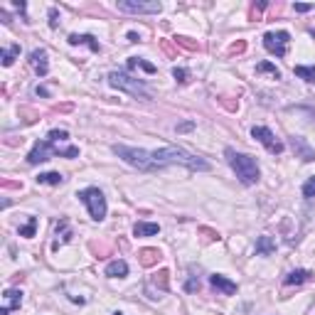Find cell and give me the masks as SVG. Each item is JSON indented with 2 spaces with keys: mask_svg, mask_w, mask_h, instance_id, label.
Instances as JSON below:
<instances>
[{
  "mask_svg": "<svg viewBox=\"0 0 315 315\" xmlns=\"http://www.w3.org/2000/svg\"><path fill=\"white\" fill-rule=\"evenodd\" d=\"M17 55H20V45H12V47L2 50V52H0L2 66H12V62H15V57H17Z\"/></svg>",
  "mask_w": 315,
  "mask_h": 315,
  "instance_id": "25",
  "label": "cell"
},
{
  "mask_svg": "<svg viewBox=\"0 0 315 315\" xmlns=\"http://www.w3.org/2000/svg\"><path fill=\"white\" fill-rule=\"evenodd\" d=\"M109 84H111L114 89H119V91L130 94L133 99H143V101H150V99H153L150 91L145 89V84H143L140 79H133L128 71H111V74H109Z\"/></svg>",
  "mask_w": 315,
  "mask_h": 315,
  "instance_id": "4",
  "label": "cell"
},
{
  "mask_svg": "<svg viewBox=\"0 0 315 315\" xmlns=\"http://www.w3.org/2000/svg\"><path fill=\"white\" fill-rule=\"evenodd\" d=\"M150 160H153V170L168 168V165H185L189 170H209V163L192 155L183 148H160V150H150Z\"/></svg>",
  "mask_w": 315,
  "mask_h": 315,
  "instance_id": "1",
  "label": "cell"
},
{
  "mask_svg": "<svg viewBox=\"0 0 315 315\" xmlns=\"http://www.w3.org/2000/svg\"><path fill=\"white\" fill-rule=\"evenodd\" d=\"M114 315H124V313H121V311H116V313H114Z\"/></svg>",
  "mask_w": 315,
  "mask_h": 315,
  "instance_id": "46",
  "label": "cell"
},
{
  "mask_svg": "<svg viewBox=\"0 0 315 315\" xmlns=\"http://www.w3.org/2000/svg\"><path fill=\"white\" fill-rule=\"evenodd\" d=\"M293 71H296V76L306 79L308 84H315V64H313V66H303V64H298Z\"/></svg>",
  "mask_w": 315,
  "mask_h": 315,
  "instance_id": "26",
  "label": "cell"
},
{
  "mask_svg": "<svg viewBox=\"0 0 315 315\" xmlns=\"http://www.w3.org/2000/svg\"><path fill=\"white\" fill-rule=\"evenodd\" d=\"M71 229H69V222L66 219H60V224H57V242L52 244V249H60L62 244H66V242H71Z\"/></svg>",
  "mask_w": 315,
  "mask_h": 315,
  "instance_id": "19",
  "label": "cell"
},
{
  "mask_svg": "<svg viewBox=\"0 0 315 315\" xmlns=\"http://www.w3.org/2000/svg\"><path fill=\"white\" fill-rule=\"evenodd\" d=\"M76 197L86 204V209H89V214H91L94 222H101V219L106 217V197H104V192H101L99 188L79 189Z\"/></svg>",
  "mask_w": 315,
  "mask_h": 315,
  "instance_id": "6",
  "label": "cell"
},
{
  "mask_svg": "<svg viewBox=\"0 0 315 315\" xmlns=\"http://www.w3.org/2000/svg\"><path fill=\"white\" fill-rule=\"evenodd\" d=\"M2 188L5 189H20L22 183H15V180H2Z\"/></svg>",
  "mask_w": 315,
  "mask_h": 315,
  "instance_id": "40",
  "label": "cell"
},
{
  "mask_svg": "<svg viewBox=\"0 0 315 315\" xmlns=\"http://www.w3.org/2000/svg\"><path fill=\"white\" fill-rule=\"evenodd\" d=\"M209 286H212L217 293H222V296H234V293L239 291V286H237L234 281H229L227 276H222V273H212V276H209Z\"/></svg>",
  "mask_w": 315,
  "mask_h": 315,
  "instance_id": "10",
  "label": "cell"
},
{
  "mask_svg": "<svg viewBox=\"0 0 315 315\" xmlns=\"http://www.w3.org/2000/svg\"><path fill=\"white\" fill-rule=\"evenodd\" d=\"M35 232H37V217H30V219H27V224H25V227H20V237L32 239V237H35Z\"/></svg>",
  "mask_w": 315,
  "mask_h": 315,
  "instance_id": "27",
  "label": "cell"
},
{
  "mask_svg": "<svg viewBox=\"0 0 315 315\" xmlns=\"http://www.w3.org/2000/svg\"><path fill=\"white\" fill-rule=\"evenodd\" d=\"M256 71L258 74H271L273 79H281V71L276 69V64H271V62H258L256 64Z\"/></svg>",
  "mask_w": 315,
  "mask_h": 315,
  "instance_id": "28",
  "label": "cell"
},
{
  "mask_svg": "<svg viewBox=\"0 0 315 315\" xmlns=\"http://www.w3.org/2000/svg\"><path fill=\"white\" fill-rule=\"evenodd\" d=\"M153 283H155L160 291H168V288H170V271H168V268H160V271L153 276Z\"/></svg>",
  "mask_w": 315,
  "mask_h": 315,
  "instance_id": "23",
  "label": "cell"
},
{
  "mask_svg": "<svg viewBox=\"0 0 315 315\" xmlns=\"http://www.w3.org/2000/svg\"><path fill=\"white\" fill-rule=\"evenodd\" d=\"M219 104H222L227 111H237V109H239V101H234L232 96H219Z\"/></svg>",
  "mask_w": 315,
  "mask_h": 315,
  "instance_id": "34",
  "label": "cell"
},
{
  "mask_svg": "<svg viewBox=\"0 0 315 315\" xmlns=\"http://www.w3.org/2000/svg\"><path fill=\"white\" fill-rule=\"evenodd\" d=\"M303 197H308V199L315 197V175L313 178H308V183L303 185Z\"/></svg>",
  "mask_w": 315,
  "mask_h": 315,
  "instance_id": "37",
  "label": "cell"
},
{
  "mask_svg": "<svg viewBox=\"0 0 315 315\" xmlns=\"http://www.w3.org/2000/svg\"><path fill=\"white\" fill-rule=\"evenodd\" d=\"M160 232V224L155 222H138L133 227V237H155Z\"/></svg>",
  "mask_w": 315,
  "mask_h": 315,
  "instance_id": "18",
  "label": "cell"
},
{
  "mask_svg": "<svg viewBox=\"0 0 315 315\" xmlns=\"http://www.w3.org/2000/svg\"><path fill=\"white\" fill-rule=\"evenodd\" d=\"M308 10H313V5H308V2H296V12H308Z\"/></svg>",
  "mask_w": 315,
  "mask_h": 315,
  "instance_id": "41",
  "label": "cell"
},
{
  "mask_svg": "<svg viewBox=\"0 0 315 315\" xmlns=\"http://www.w3.org/2000/svg\"><path fill=\"white\" fill-rule=\"evenodd\" d=\"M197 234H202V239L204 242H219L222 237H219V232H214V229H209V227H199L197 229Z\"/></svg>",
  "mask_w": 315,
  "mask_h": 315,
  "instance_id": "29",
  "label": "cell"
},
{
  "mask_svg": "<svg viewBox=\"0 0 315 315\" xmlns=\"http://www.w3.org/2000/svg\"><path fill=\"white\" fill-rule=\"evenodd\" d=\"M252 135L263 145V148H266V150H268V153H273V155H281L283 148H286V145H283V143H281V140H278V138H276L266 126H253Z\"/></svg>",
  "mask_w": 315,
  "mask_h": 315,
  "instance_id": "8",
  "label": "cell"
},
{
  "mask_svg": "<svg viewBox=\"0 0 315 315\" xmlns=\"http://www.w3.org/2000/svg\"><path fill=\"white\" fill-rule=\"evenodd\" d=\"M173 42H175V45H180V47H185L188 52H197V50H199V42H197V40H192V37H185V35H175V37H173Z\"/></svg>",
  "mask_w": 315,
  "mask_h": 315,
  "instance_id": "24",
  "label": "cell"
},
{
  "mask_svg": "<svg viewBox=\"0 0 315 315\" xmlns=\"http://www.w3.org/2000/svg\"><path fill=\"white\" fill-rule=\"evenodd\" d=\"M128 71H133V69H143L145 74H155L158 71V66L155 64H150V62H145V60H140V57H128Z\"/></svg>",
  "mask_w": 315,
  "mask_h": 315,
  "instance_id": "20",
  "label": "cell"
},
{
  "mask_svg": "<svg viewBox=\"0 0 315 315\" xmlns=\"http://www.w3.org/2000/svg\"><path fill=\"white\" fill-rule=\"evenodd\" d=\"M192 128H194V124H180V126H178V130L183 133V130H192Z\"/></svg>",
  "mask_w": 315,
  "mask_h": 315,
  "instance_id": "44",
  "label": "cell"
},
{
  "mask_svg": "<svg viewBox=\"0 0 315 315\" xmlns=\"http://www.w3.org/2000/svg\"><path fill=\"white\" fill-rule=\"evenodd\" d=\"M50 27H60V10L50 7Z\"/></svg>",
  "mask_w": 315,
  "mask_h": 315,
  "instance_id": "38",
  "label": "cell"
},
{
  "mask_svg": "<svg viewBox=\"0 0 315 315\" xmlns=\"http://www.w3.org/2000/svg\"><path fill=\"white\" fill-rule=\"evenodd\" d=\"M138 40H140V37H138L135 32H128V42H138Z\"/></svg>",
  "mask_w": 315,
  "mask_h": 315,
  "instance_id": "45",
  "label": "cell"
},
{
  "mask_svg": "<svg viewBox=\"0 0 315 315\" xmlns=\"http://www.w3.org/2000/svg\"><path fill=\"white\" fill-rule=\"evenodd\" d=\"M66 42H69L71 47H76V45H86V47H91V52H96V55L101 52V45H99L91 35H76V32H74V35H69Z\"/></svg>",
  "mask_w": 315,
  "mask_h": 315,
  "instance_id": "15",
  "label": "cell"
},
{
  "mask_svg": "<svg viewBox=\"0 0 315 315\" xmlns=\"http://www.w3.org/2000/svg\"><path fill=\"white\" fill-rule=\"evenodd\" d=\"M160 47H163V52H165L168 57H173V60L178 57V47L173 45V40H163V42H160Z\"/></svg>",
  "mask_w": 315,
  "mask_h": 315,
  "instance_id": "32",
  "label": "cell"
},
{
  "mask_svg": "<svg viewBox=\"0 0 315 315\" xmlns=\"http://www.w3.org/2000/svg\"><path fill=\"white\" fill-rule=\"evenodd\" d=\"M160 258H163L160 249H153V247H145V249H140V252H138V263H140V266H145V268H153Z\"/></svg>",
  "mask_w": 315,
  "mask_h": 315,
  "instance_id": "14",
  "label": "cell"
},
{
  "mask_svg": "<svg viewBox=\"0 0 315 315\" xmlns=\"http://www.w3.org/2000/svg\"><path fill=\"white\" fill-rule=\"evenodd\" d=\"M30 64L37 71V76H47L50 74V62H47V50H32L30 52Z\"/></svg>",
  "mask_w": 315,
  "mask_h": 315,
  "instance_id": "12",
  "label": "cell"
},
{
  "mask_svg": "<svg viewBox=\"0 0 315 315\" xmlns=\"http://www.w3.org/2000/svg\"><path fill=\"white\" fill-rule=\"evenodd\" d=\"M253 252L258 253V256H268V253L276 252V242H273L271 237H258V239H256Z\"/></svg>",
  "mask_w": 315,
  "mask_h": 315,
  "instance_id": "21",
  "label": "cell"
},
{
  "mask_svg": "<svg viewBox=\"0 0 315 315\" xmlns=\"http://www.w3.org/2000/svg\"><path fill=\"white\" fill-rule=\"evenodd\" d=\"M55 111H62V114H66V111H71V104H62V106H55Z\"/></svg>",
  "mask_w": 315,
  "mask_h": 315,
  "instance_id": "42",
  "label": "cell"
},
{
  "mask_svg": "<svg viewBox=\"0 0 315 315\" xmlns=\"http://www.w3.org/2000/svg\"><path fill=\"white\" fill-rule=\"evenodd\" d=\"M66 138H69V133H66L64 128H55V130H50V135H47L50 143H60V140H66Z\"/></svg>",
  "mask_w": 315,
  "mask_h": 315,
  "instance_id": "30",
  "label": "cell"
},
{
  "mask_svg": "<svg viewBox=\"0 0 315 315\" xmlns=\"http://www.w3.org/2000/svg\"><path fill=\"white\" fill-rule=\"evenodd\" d=\"M2 298H5V306L0 308V315H10L22 306V291H17V288H7L2 293Z\"/></svg>",
  "mask_w": 315,
  "mask_h": 315,
  "instance_id": "11",
  "label": "cell"
},
{
  "mask_svg": "<svg viewBox=\"0 0 315 315\" xmlns=\"http://www.w3.org/2000/svg\"><path fill=\"white\" fill-rule=\"evenodd\" d=\"M313 278V273L308 271V268H296V271H291L286 278H283V283L286 286H301V283H308Z\"/></svg>",
  "mask_w": 315,
  "mask_h": 315,
  "instance_id": "16",
  "label": "cell"
},
{
  "mask_svg": "<svg viewBox=\"0 0 315 315\" xmlns=\"http://www.w3.org/2000/svg\"><path fill=\"white\" fill-rule=\"evenodd\" d=\"M116 10L121 12H133V15H158L163 10L160 2H138V0H121L116 2Z\"/></svg>",
  "mask_w": 315,
  "mask_h": 315,
  "instance_id": "9",
  "label": "cell"
},
{
  "mask_svg": "<svg viewBox=\"0 0 315 315\" xmlns=\"http://www.w3.org/2000/svg\"><path fill=\"white\" fill-rule=\"evenodd\" d=\"M64 175L62 173H42L37 175V185H62Z\"/></svg>",
  "mask_w": 315,
  "mask_h": 315,
  "instance_id": "22",
  "label": "cell"
},
{
  "mask_svg": "<svg viewBox=\"0 0 315 315\" xmlns=\"http://www.w3.org/2000/svg\"><path fill=\"white\" fill-rule=\"evenodd\" d=\"M50 155H60V158H76L79 155V148L76 145H69V148H60L50 140H37L32 153L27 155V163L30 165H40L45 160H50Z\"/></svg>",
  "mask_w": 315,
  "mask_h": 315,
  "instance_id": "3",
  "label": "cell"
},
{
  "mask_svg": "<svg viewBox=\"0 0 315 315\" xmlns=\"http://www.w3.org/2000/svg\"><path fill=\"white\" fill-rule=\"evenodd\" d=\"M106 276H109V278H126L128 276V263L124 261V258L111 261V263L106 266Z\"/></svg>",
  "mask_w": 315,
  "mask_h": 315,
  "instance_id": "17",
  "label": "cell"
},
{
  "mask_svg": "<svg viewBox=\"0 0 315 315\" xmlns=\"http://www.w3.org/2000/svg\"><path fill=\"white\" fill-rule=\"evenodd\" d=\"M173 76H175V81H180V84H188L189 71H188V69H183V66H175V69H173Z\"/></svg>",
  "mask_w": 315,
  "mask_h": 315,
  "instance_id": "33",
  "label": "cell"
},
{
  "mask_svg": "<svg viewBox=\"0 0 315 315\" xmlns=\"http://www.w3.org/2000/svg\"><path fill=\"white\" fill-rule=\"evenodd\" d=\"M242 52H247V42L244 40H237V42L229 45V55H242Z\"/></svg>",
  "mask_w": 315,
  "mask_h": 315,
  "instance_id": "36",
  "label": "cell"
},
{
  "mask_svg": "<svg viewBox=\"0 0 315 315\" xmlns=\"http://www.w3.org/2000/svg\"><path fill=\"white\" fill-rule=\"evenodd\" d=\"M185 291H188V293H194V291H199V278H194V276H192L188 283H185Z\"/></svg>",
  "mask_w": 315,
  "mask_h": 315,
  "instance_id": "39",
  "label": "cell"
},
{
  "mask_svg": "<svg viewBox=\"0 0 315 315\" xmlns=\"http://www.w3.org/2000/svg\"><path fill=\"white\" fill-rule=\"evenodd\" d=\"M291 145H293V150H296V155H298L301 160H306V163H313L315 160V148H311V145L306 143V138L296 135V138H291Z\"/></svg>",
  "mask_w": 315,
  "mask_h": 315,
  "instance_id": "13",
  "label": "cell"
},
{
  "mask_svg": "<svg viewBox=\"0 0 315 315\" xmlns=\"http://www.w3.org/2000/svg\"><path fill=\"white\" fill-rule=\"evenodd\" d=\"M89 249L96 253V258H106V256H109V252H111L109 247H104V244H96V242H91V244H89Z\"/></svg>",
  "mask_w": 315,
  "mask_h": 315,
  "instance_id": "31",
  "label": "cell"
},
{
  "mask_svg": "<svg viewBox=\"0 0 315 315\" xmlns=\"http://www.w3.org/2000/svg\"><path fill=\"white\" fill-rule=\"evenodd\" d=\"M266 5H268V2H263V0H261V2H253L252 10H249V20H258V17H261V10H263Z\"/></svg>",
  "mask_w": 315,
  "mask_h": 315,
  "instance_id": "35",
  "label": "cell"
},
{
  "mask_svg": "<svg viewBox=\"0 0 315 315\" xmlns=\"http://www.w3.org/2000/svg\"><path fill=\"white\" fill-rule=\"evenodd\" d=\"M288 42H291V35L286 30H278V32H266L263 35V47L276 55V57H286L288 52Z\"/></svg>",
  "mask_w": 315,
  "mask_h": 315,
  "instance_id": "7",
  "label": "cell"
},
{
  "mask_svg": "<svg viewBox=\"0 0 315 315\" xmlns=\"http://www.w3.org/2000/svg\"><path fill=\"white\" fill-rule=\"evenodd\" d=\"M224 155H227V163L232 165V170L237 173V178L242 180V185H256V183H258L261 170H258V163H256L253 155L237 153L234 148H227Z\"/></svg>",
  "mask_w": 315,
  "mask_h": 315,
  "instance_id": "2",
  "label": "cell"
},
{
  "mask_svg": "<svg viewBox=\"0 0 315 315\" xmlns=\"http://www.w3.org/2000/svg\"><path fill=\"white\" fill-rule=\"evenodd\" d=\"M35 94H37V96H50V91H47L45 86H37V89H35Z\"/></svg>",
  "mask_w": 315,
  "mask_h": 315,
  "instance_id": "43",
  "label": "cell"
},
{
  "mask_svg": "<svg viewBox=\"0 0 315 315\" xmlns=\"http://www.w3.org/2000/svg\"><path fill=\"white\" fill-rule=\"evenodd\" d=\"M114 153H116L124 163H128L130 168H135V170H140V173H155V170H153V160H150V150L130 148V145L116 143V145H114Z\"/></svg>",
  "mask_w": 315,
  "mask_h": 315,
  "instance_id": "5",
  "label": "cell"
}]
</instances>
